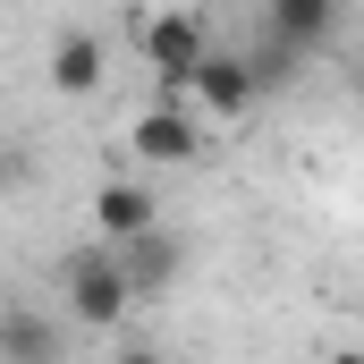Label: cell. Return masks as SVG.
<instances>
[{
	"mask_svg": "<svg viewBox=\"0 0 364 364\" xmlns=\"http://www.w3.org/2000/svg\"><path fill=\"white\" fill-rule=\"evenodd\" d=\"M60 288H68V322H77V331H119V322L136 314V288H127V272H119V255H110V246L68 255Z\"/></svg>",
	"mask_w": 364,
	"mask_h": 364,
	"instance_id": "obj_1",
	"label": "cell"
},
{
	"mask_svg": "<svg viewBox=\"0 0 364 364\" xmlns=\"http://www.w3.org/2000/svg\"><path fill=\"white\" fill-rule=\"evenodd\" d=\"M127 144H136V161L144 170H186V161H203V110H186V102H144L136 110V127H127Z\"/></svg>",
	"mask_w": 364,
	"mask_h": 364,
	"instance_id": "obj_2",
	"label": "cell"
},
{
	"mask_svg": "<svg viewBox=\"0 0 364 364\" xmlns=\"http://www.w3.org/2000/svg\"><path fill=\"white\" fill-rule=\"evenodd\" d=\"M203 60H212V26H203L195 9H161V17L144 26V68H153L161 93H186Z\"/></svg>",
	"mask_w": 364,
	"mask_h": 364,
	"instance_id": "obj_3",
	"label": "cell"
},
{
	"mask_svg": "<svg viewBox=\"0 0 364 364\" xmlns=\"http://www.w3.org/2000/svg\"><path fill=\"white\" fill-rule=\"evenodd\" d=\"M144 229H161V186H144V178H102L93 186V237L102 246H127Z\"/></svg>",
	"mask_w": 364,
	"mask_h": 364,
	"instance_id": "obj_4",
	"label": "cell"
},
{
	"mask_svg": "<svg viewBox=\"0 0 364 364\" xmlns=\"http://www.w3.org/2000/svg\"><path fill=\"white\" fill-rule=\"evenodd\" d=\"M0 364H68V322L26 305V296H9L0 305Z\"/></svg>",
	"mask_w": 364,
	"mask_h": 364,
	"instance_id": "obj_5",
	"label": "cell"
},
{
	"mask_svg": "<svg viewBox=\"0 0 364 364\" xmlns=\"http://www.w3.org/2000/svg\"><path fill=\"white\" fill-rule=\"evenodd\" d=\"M186 93H195V110H203V119H229V127L263 102L255 68H246V51H212V60L195 68V85H186Z\"/></svg>",
	"mask_w": 364,
	"mask_h": 364,
	"instance_id": "obj_6",
	"label": "cell"
},
{
	"mask_svg": "<svg viewBox=\"0 0 364 364\" xmlns=\"http://www.w3.org/2000/svg\"><path fill=\"white\" fill-rule=\"evenodd\" d=\"M339 17H348V0H263V34H279V43H288V51H305V60H322V51H331Z\"/></svg>",
	"mask_w": 364,
	"mask_h": 364,
	"instance_id": "obj_7",
	"label": "cell"
},
{
	"mask_svg": "<svg viewBox=\"0 0 364 364\" xmlns=\"http://www.w3.org/2000/svg\"><path fill=\"white\" fill-rule=\"evenodd\" d=\"M110 255H119V272H127L136 296H161V288L178 279V263H186V237L161 220V229H144V237H127V246H110Z\"/></svg>",
	"mask_w": 364,
	"mask_h": 364,
	"instance_id": "obj_8",
	"label": "cell"
},
{
	"mask_svg": "<svg viewBox=\"0 0 364 364\" xmlns=\"http://www.w3.org/2000/svg\"><path fill=\"white\" fill-rule=\"evenodd\" d=\"M93 85H102V34H85V26H68V34L51 43V93L85 102Z\"/></svg>",
	"mask_w": 364,
	"mask_h": 364,
	"instance_id": "obj_9",
	"label": "cell"
},
{
	"mask_svg": "<svg viewBox=\"0 0 364 364\" xmlns=\"http://www.w3.org/2000/svg\"><path fill=\"white\" fill-rule=\"evenodd\" d=\"M246 68H255V85L272 93V85H296V77H305V51H288L279 34H263V43L246 51Z\"/></svg>",
	"mask_w": 364,
	"mask_h": 364,
	"instance_id": "obj_10",
	"label": "cell"
},
{
	"mask_svg": "<svg viewBox=\"0 0 364 364\" xmlns=\"http://www.w3.org/2000/svg\"><path fill=\"white\" fill-rule=\"evenodd\" d=\"M26 178H34V153L26 144H0V195H17Z\"/></svg>",
	"mask_w": 364,
	"mask_h": 364,
	"instance_id": "obj_11",
	"label": "cell"
},
{
	"mask_svg": "<svg viewBox=\"0 0 364 364\" xmlns=\"http://www.w3.org/2000/svg\"><path fill=\"white\" fill-rule=\"evenodd\" d=\"M110 364H170V356H161L153 339H127V348H119V356H110Z\"/></svg>",
	"mask_w": 364,
	"mask_h": 364,
	"instance_id": "obj_12",
	"label": "cell"
},
{
	"mask_svg": "<svg viewBox=\"0 0 364 364\" xmlns=\"http://www.w3.org/2000/svg\"><path fill=\"white\" fill-rule=\"evenodd\" d=\"M322 364H364V348H331V356H322Z\"/></svg>",
	"mask_w": 364,
	"mask_h": 364,
	"instance_id": "obj_13",
	"label": "cell"
}]
</instances>
